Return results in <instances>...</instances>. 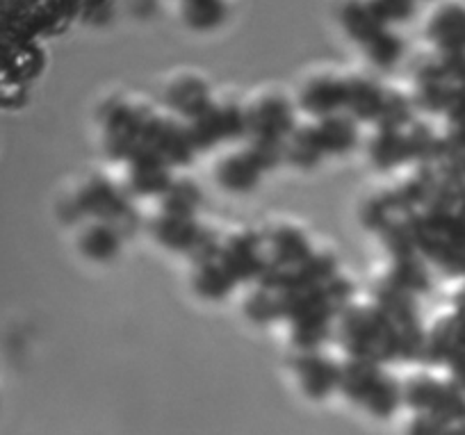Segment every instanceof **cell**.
<instances>
[{
    "label": "cell",
    "instance_id": "obj_1",
    "mask_svg": "<svg viewBox=\"0 0 465 435\" xmlns=\"http://www.w3.org/2000/svg\"><path fill=\"white\" fill-rule=\"evenodd\" d=\"M429 37L445 53H465V10L463 7H442L429 24Z\"/></svg>",
    "mask_w": 465,
    "mask_h": 435
},
{
    "label": "cell",
    "instance_id": "obj_5",
    "mask_svg": "<svg viewBox=\"0 0 465 435\" xmlns=\"http://www.w3.org/2000/svg\"><path fill=\"white\" fill-rule=\"evenodd\" d=\"M84 251L94 255L96 260L110 258L116 251V240L107 228H92L89 235L84 237Z\"/></svg>",
    "mask_w": 465,
    "mask_h": 435
},
{
    "label": "cell",
    "instance_id": "obj_4",
    "mask_svg": "<svg viewBox=\"0 0 465 435\" xmlns=\"http://www.w3.org/2000/svg\"><path fill=\"white\" fill-rule=\"evenodd\" d=\"M320 139L324 146H329V149H344V146L354 139V128H351L347 121L329 119L326 121V128L322 125Z\"/></svg>",
    "mask_w": 465,
    "mask_h": 435
},
{
    "label": "cell",
    "instance_id": "obj_3",
    "mask_svg": "<svg viewBox=\"0 0 465 435\" xmlns=\"http://www.w3.org/2000/svg\"><path fill=\"white\" fill-rule=\"evenodd\" d=\"M258 176V164H253L252 160L235 158L228 164H223L222 169V181L226 183L232 190H244V187H253Z\"/></svg>",
    "mask_w": 465,
    "mask_h": 435
},
{
    "label": "cell",
    "instance_id": "obj_6",
    "mask_svg": "<svg viewBox=\"0 0 465 435\" xmlns=\"http://www.w3.org/2000/svg\"><path fill=\"white\" fill-rule=\"evenodd\" d=\"M415 0H374L372 7L383 21L388 19H409L413 15Z\"/></svg>",
    "mask_w": 465,
    "mask_h": 435
},
{
    "label": "cell",
    "instance_id": "obj_2",
    "mask_svg": "<svg viewBox=\"0 0 465 435\" xmlns=\"http://www.w3.org/2000/svg\"><path fill=\"white\" fill-rule=\"evenodd\" d=\"M183 16L196 30H213L226 16L223 0H185Z\"/></svg>",
    "mask_w": 465,
    "mask_h": 435
}]
</instances>
